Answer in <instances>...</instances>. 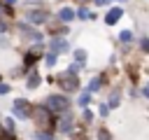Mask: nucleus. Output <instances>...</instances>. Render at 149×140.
<instances>
[{
  "label": "nucleus",
  "mask_w": 149,
  "mask_h": 140,
  "mask_svg": "<svg viewBox=\"0 0 149 140\" xmlns=\"http://www.w3.org/2000/svg\"><path fill=\"white\" fill-rule=\"evenodd\" d=\"M105 2H107V0H95V5H105Z\"/></svg>",
  "instance_id": "obj_24"
},
{
  "label": "nucleus",
  "mask_w": 149,
  "mask_h": 140,
  "mask_svg": "<svg viewBox=\"0 0 149 140\" xmlns=\"http://www.w3.org/2000/svg\"><path fill=\"white\" fill-rule=\"evenodd\" d=\"M121 42H133V33L130 30H123L121 33Z\"/></svg>",
  "instance_id": "obj_14"
},
{
  "label": "nucleus",
  "mask_w": 149,
  "mask_h": 140,
  "mask_svg": "<svg viewBox=\"0 0 149 140\" xmlns=\"http://www.w3.org/2000/svg\"><path fill=\"white\" fill-rule=\"evenodd\" d=\"M35 63V54L30 51V54H26V65H33Z\"/></svg>",
  "instance_id": "obj_18"
},
{
  "label": "nucleus",
  "mask_w": 149,
  "mask_h": 140,
  "mask_svg": "<svg viewBox=\"0 0 149 140\" xmlns=\"http://www.w3.org/2000/svg\"><path fill=\"white\" fill-rule=\"evenodd\" d=\"M98 138H100V140H109V133H107V131H100Z\"/></svg>",
  "instance_id": "obj_20"
},
{
  "label": "nucleus",
  "mask_w": 149,
  "mask_h": 140,
  "mask_svg": "<svg viewBox=\"0 0 149 140\" xmlns=\"http://www.w3.org/2000/svg\"><path fill=\"white\" fill-rule=\"evenodd\" d=\"M35 121L42 131H51L54 128V112H49L47 107H35Z\"/></svg>",
  "instance_id": "obj_1"
},
{
  "label": "nucleus",
  "mask_w": 149,
  "mask_h": 140,
  "mask_svg": "<svg viewBox=\"0 0 149 140\" xmlns=\"http://www.w3.org/2000/svg\"><path fill=\"white\" fill-rule=\"evenodd\" d=\"M74 58H77L79 65H81V63L86 61V51H84V49H74Z\"/></svg>",
  "instance_id": "obj_12"
},
{
  "label": "nucleus",
  "mask_w": 149,
  "mask_h": 140,
  "mask_svg": "<svg viewBox=\"0 0 149 140\" xmlns=\"http://www.w3.org/2000/svg\"><path fill=\"white\" fill-rule=\"evenodd\" d=\"M7 91H9V86L7 84H0V93H7Z\"/></svg>",
  "instance_id": "obj_22"
},
{
  "label": "nucleus",
  "mask_w": 149,
  "mask_h": 140,
  "mask_svg": "<svg viewBox=\"0 0 149 140\" xmlns=\"http://www.w3.org/2000/svg\"><path fill=\"white\" fill-rule=\"evenodd\" d=\"M100 89V79H91V84H88V93L91 91H98Z\"/></svg>",
  "instance_id": "obj_15"
},
{
  "label": "nucleus",
  "mask_w": 149,
  "mask_h": 140,
  "mask_svg": "<svg viewBox=\"0 0 149 140\" xmlns=\"http://www.w3.org/2000/svg\"><path fill=\"white\" fill-rule=\"evenodd\" d=\"M28 19H30L33 23H42V21L47 19V12H42V9H40V12H30V14H28Z\"/></svg>",
  "instance_id": "obj_8"
},
{
  "label": "nucleus",
  "mask_w": 149,
  "mask_h": 140,
  "mask_svg": "<svg viewBox=\"0 0 149 140\" xmlns=\"http://www.w3.org/2000/svg\"><path fill=\"white\" fill-rule=\"evenodd\" d=\"M140 44H142V49H144V51L149 49V40H147V37H142V40H140Z\"/></svg>",
  "instance_id": "obj_19"
},
{
  "label": "nucleus",
  "mask_w": 149,
  "mask_h": 140,
  "mask_svg": "<svg viewBox=\"0 0 149 140\" xmlns=\"http://www.w3.org/2000/svg\"><path fill=\"white\" fill-rule=\"evenodd\" d=\"M7 12H12V7H5V5L0 2V30L7 28V23H5V14H7Z\"/></svg>",
  "instance_id": "obj_9"
},
{
  "label": "nucleus",
  "mask_w": 149,
  "mask_h": 140,
  "mask_svg": "<svg viewBox=\"0 0 149 140\" xmlns=\"http://www.w3.org/2000/svg\"><path fill=\"white\" fill-rule=\"evenodd\" d=\"M61 51H68V42L61 37H54L51 40V54H61Z\"/></svg>",
  "instance_id": "obj_6"
},
{
  "label": "nucleus",
  "mask_w": 149,
  "mask_h": 140,
  "mask_svg": "<svg viewBox=\"0 0 149 140\" xmlns=\"http://www.w3.org/2000/svg\"><path fill=\"white\" fill-rule=\"evenodd\" d=\"M58 128H61L63 133H68V131L72 128V121H70V117H63V119H61V124H58Z\"/></svg>",
  "instance_id": "obj_10"
},
{
  "label": "nucleus",
  "mask_w": 149,
  "mask_h": 140,
  "mask_svg": "<svg viewBox=\"0 0 149 140\" xmlns=\"http://www.w3.org/2000/svg\"><path fill=\"white\" fill-rule=\"evenodd\" d=\"M37 84H40V75H37V72H33V75L28 77V89H35Z\"/></svg>",
  "instance_id": "obj_11"
},
{
  "label": "nucleus",
  "mask_w": 149,
  "mask_h": 140,
  "mask_svg": "<svg viewBox=\"0 0 149 140\" xmlns=\"http://www.w3.org/2000/svg\"><path fill=\"white\" fill-rule=\"evenodd\" d=\"M116 105H119V93L114 91V93L109 96V107H116Z\"/></svg>",
  "instance_id": "obj_16"
},
{
  "label": "nucleus",
  "mask_w": 149,
  "mask_h": 140,
  "mask_svg": "<svg viewBox=\"0 0 149 140\" xmlns=\"http://www.w3.org/2000/svg\"><path fill=\"white\" fill-rule=\"evenodd\" d=\"M72 140H88V138H84V135H74Z\"/></svg>",
  "instance_id": "obj_23"
},
{
  "label": "nucleus",
  "mask_w": 149,
  "mask_h": 140,
  "mask_svg": "<svg viewBox=\"0 0 149 140\" xmlns=\"http://www.w3.org/2000/svg\"><path fill=\"white\" fill-rule=\"evenodd\" d=\"M14 112L19 114V119H28V117H30V107H28L26 100H16V103H14Z\"/></svg>",
  "instance_id": "obj_4"
},
{
  "label": "nucleus",
  "mask_w": 149,
  "mask_h": 140,
  "mask_svg": "<svg viewBox=\"0 0 149 140\" xmlns=\"http://www.w3.org/2000/svg\"><path fill=\"white\" fill-rule=\"evenodd\" d=\"M79 16H81V19H88V16H91V14H88V12H86V9H79Z\"/></svg>",
  "instance_id": "obj_21"
},
{
  "label": "nucleus",
  "mask_w": 149,
  "mask_h": 140,
  "mask_svg": "<svg viewBox=\"0 0 149 140\" xmlns=\"http://www.w3.org/2000/svg\"><path fill=\"white\" fill-rule=\"evenodd\" d=\"M58 84H61L65 91H74V89L79 86V82H77V75H70V72L61 75V77H58Z\"/></svg>",
  "instance_id": "obj_3"
},
{
  "label": "nucleus",
  "mask_w": 149,
  "mask_h": 140,
  "mask_svg": "<svg viewBox=\"0 0 149 140\" xmlns=\"http://www.w3.org/2000/svg\"><path fill=\"white\" fill-rule=\"evenodd\" d=\"M88 100H91V93H88V91L79 96V105H81V107H86V105H88Z\"/></svg>",
  "instance_id": "obj_13"
},
{
  "label": "nucleus",
  "mask_w": 149,
  "mask_h": 140,
  "mask_svg": "<svg viewBox=\"0 0 149 140\" xmlns=\"http://www.w3.org/2000/svg\"><path fill=\"white\" fill-rule=\"evenodd\" d=\"M47 65H56V54H47Z\"/></svg>",
  "instance_id": "obj_17"
},
{
  "label": "nucleus",
  "mask_w": 149,
  "mask_h": 140,
  "mask_svg": "<svg viewBox=\"0 0 149 140\" xmlns=\"http://www.w3.org/2000/svg\"><path fill=\"white\" fill-rule=\"evenodd\" d=\"M119 19H121V7H112V9L107 12V16H105V23H107V26H114Z\"/></svg>",
  "instance_id": "obj_5"
},
{
  "label": "nucleus",
  "mask_w": 149,
  "mask_h": 140,
  "mask_svg": "<svg viewBox=\"0 0 149 140\" xmlns=\"http://www.w3.org/2000/svg\"><path fill=\"white\" fill-rule=\"evenodd\" d=\"M58 19H61V21H72V19H74V9H70V7H63V9L58 12Z\"/></svg>",
  "instance_id": "obj_7"
},
{
  "label": "nucleus",
  "mask_w": 149,
  "mask_h": 140,
  "mask_svg": "<svg viewBox=\"0 0 149 140\" xmlns=\"http://www.w3.org/2000/svg\"><path fill=\"white\" fill-rule=\"evenodd\" d=\"M70 107V100L65 96H49L47 98V110L49 112H65Z\"/></svg>",
  "instance_id": "obj_2"
}]
</instances>
